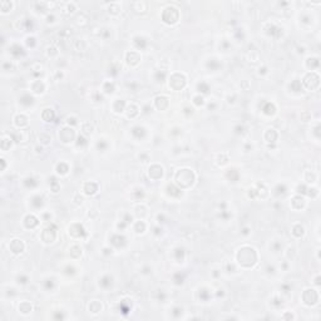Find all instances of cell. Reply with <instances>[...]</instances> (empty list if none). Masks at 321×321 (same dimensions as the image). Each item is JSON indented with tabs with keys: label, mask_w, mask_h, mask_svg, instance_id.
<instances>
[{
	"label": "cell",
	"mask_w": 321,
	"mask_h": 321,
	"mask_svg": "<svg viewBox=\"0 0 321 321\" xmlns=\"http://www.w3.org/2000/svg\"><path fill=\"white\" fill-rule=\"evenodd\" d=\"M23 249H24V246L21 243V241H19V240H13L12 243H10V250L14 253H20L23 251Z\"/></svg>",
	"instance_id": "cell-1"
},
{
	"label": "cell",
	"mask_w": 321,
	"mask_h": 321,
	"mask_svg": "<svg viewBox=\"0 0 321 321\" xmlns=\"http://www.w3.org/2000/svg\"><path fill=\"white\" fill-rule=\"evenodd\" d=\"M25 224H26V227H34V226H37L38 224V219L33 216V215H30V216H26V218H25Z\"/></svg>",
	"instance_id": "cell-2"
},
{
	"label": "cell",
	"mask_w": 321,
	"mask_h": 321,
	"mask_svg": "<svg viewBox=\"0 0 321 321\" xmlns=\"http://www.w3.org/2000/svg\"><path fill=\"white\" fill-rule=\"evenodd\" d=\"M84 191H86V193H88V195L95 193V192H97V184L93 183V182L87 183V184H86V187H84Z\"/></svg>",
	"instance_id": "cell-3"
},
{
	"label": "cell",
	"mask_w": 321,
	"mask_h": 321,
	"mask_svg": "<svg viewBox=\"0 0 321 321\" xmlns=\"http://www.w3.org/2000/svg\"><path fill=\"white\" fill-rule=\"evenodd\" d=\"M10 53H12L13 55H15V57H19V55H21L24 53V50L20 45H13L12 48H10Z\"/></svg>",
	"instance_id": "cell-4"
},
{
	"label": "cell",
	"mask_w": 321,
	"mask_h": 321,
	"mask_svg": "<svg viewBox=\"0 0 321 321\" xmlns=\"http://www.w3.org/2000/svg\"><path fill=\"white\" fill-rule=\"evenodd\" d=\"M33 97H30L29 94H25V95H23V97L20 98V103L21 104H24V105H30V104H33Z\"/></svg>",
	"instance_id": "cell-5"
},
{
	"label": "cell",
	"mask_w": 321,
	"mask_h": 321,
	"mask_svg": "<svg viewBox=\"0 0 321 321\" xmlns=\"http://www.w3.org/2000/svg\"><path fill=\"white\" fill-rule=\"evenodd\" d=\"M144 128L143 127H134L133 128V134L134 136H137L138 138H140V137H143L144 136Z\"/></svg>",
	"instance_id": "cell-6"
},
{
	"label": "cell",
	"mask_w": 321,
	"mask_h": 321,
	"mask_svg": "<svg viewBox=\"0 0 321 321\" xmlns=\"http://www.w3.org/2000/svg\"><path fill=\"white\" fill-rule=\"evenodd\" d=\"M263 112L266 114H273L275 113V107H273V104L267 103V107H265V108H263Z\"/></svg>",
	"instance_id": "cell-7"
},
{
	"label": "cell",
	"mask_w": 321,
	"mask_h": 321,
	"mask_svg": "<svg viewBox=\"0 0 321 321\" xmlns=\"http://www.w3.org/2000/svg\"><path fill=\"white\" fill-rule=\"evenodd\" d=\"M294 235L297 236V237H300V236L303 235V227L300 226V224H297V226L294 228Z\"/></svg>",
	"instance_id": "cell-8"
},
{
	"label": "cell",
	"mask_w": 321,
	"mask_h": 321,
	"mask_svg": "<svg viewBox=\"0 0 321 321\" xmlns=\"http://www.w3.org/2000/svg\"><path fill=\"white\" fill-rule=\"evenodd\" d=\"M100 284H102L103 286H105V287L109 286L112 284V277H109V276H105V277L102 280V282H100Z\"/></svg>",
	"instance_id": "cell-9"
},
{
	"label": "cell",
	"mask_w": 321,
	"mask_h": 321,
	"mask_svg": "<svg viewBox=\"0 0 321 321\" xmlns=\"http://www.w3.org/2000/svg\"><path fill=\"white\" fill-rule=\"evenodd\" d=\"M139 228H140V231H142V232L144 231L146 226H144V223H143V222H138V223H137V227H136V231H137V232H139Z\"/></svg>",
	"instance_id": "cell-10"
}]
</instances>
